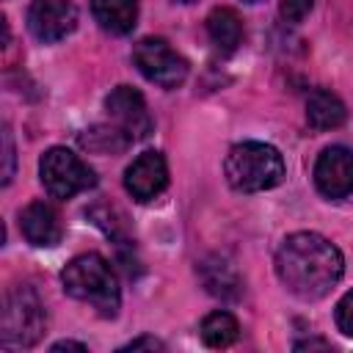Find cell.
Wrapping results in <instances>:
<instances>
[{"instance_id":"6da1fadb","label":"cell","mask_w":353,"mask_h":353,"mask_svg":"<svg viewBox=\"0 0 353 353\" xmlns=\"http://www.w3.org/2000/svg\"><path fill=\"white\" fill-rule=\"evenodd\" d=\"M342 273V251L317 232H292L276 251V276L301 301L325 298L339 284Z\"/></svg>"},{"instance_id":"7a4b0ae2","label":"cell","mask_w":353,"mask_h":353,"mask_svg":"<svg viewBox=\"0 0 353 353\" xmlns=\"http://www.w3.org/2000/svg\"><path fill=\"white\" fill-rule=\"evenodd\" d=\"M61 284L69 298L94 306L102 317H116V312L121 306L119 279H116L110 262L97 251L74 256L61 270Z\"/></svg>"},{"instance_id":"3957f363","label":"cell","mask_w":353,"mask_h":353,"mask_svg":"<svg viewBox=\"0 0 353 353\" xmlns=\"http://www.w3.org/2000/svg\"><path fill=\"white\" fill-rule=\"evenodd\" d=\"M223 174L237 193L270 190L284 179V157L270 143L243 141L229 149L223 160Z\"/></svg>"},{"instance_id":"277c9868","label":"cell","mask_w":353,"mask_h":353,"mask_svg":"<svg viewBox=\"0 0 353 353\" xmlns=\"http://www.w3.org/2000/svg\"><path fill=\"white\" fill-rule=\"evenodd\" d=\"M44 328H47V312L36 290L28 284L14 287L3 303V328H0L3 350L33 347L44 336Z\"/></svg>"},{"instance_id":"5b68a950","label":"cell","mask_w":353,"mask_h":353,"mask_svg":"<svg viewBox=\"0 0 353 353\" xmlns=\"http://www.w3.org/2000/svg\"><path fill=\"white\" fill-rule=\"evenodd\" d=\"M39 176L44 190L52 199H72L97 185V176L88 163H83L74 152L63 146H52L39 160Z\"/></svg>"},{"instance_id":"8992f818","label":"cell","mask_w":353,"mask_h":353,"mask_svg":"<svg viewBox=\"0 0 353 353\" xmlns=\"http://www.w3.org/2000/svg\"><path fill=\"white\" fill-rule=\"evenodd\" d=\"M132 61L138 72L160 88H176L188 77V61L165 39H157V36L141 39L132 47Z\"/></svg>"},{"instance_id":"52a82bcc","label":"cell","mask_w":353,"mask_h":353,"mask_svg":"<svg viewBox=\"0 0 353 353\" xmlns=\"http://www.w3.org/2000/svg\"><path fill=\"white\" fill-rule=\"evenodd\" d=\"M105 110L113 119L116 130L124 132L130 141H141L152 132V116L146 110V99L132 85H116L105 99Z\"/></svg>"},{"instance_id":"ba28073f","label":"cell","mask_w":353,"mask_h":353,"mask_svg":"<svg viewBox=\"0 0 353 353\" xmlns=\"http://www.w3.org/2000/svg\"><path fill=\"white\" fill-rule=\"evenodd\" d=\"M77 28V6L72 0H33L28 8V30L44 41L55 44Z\"/></svg>"},{"instance_id":"9c48e42d","label":"cell","mask_w":353,"mask_h":353,"mask_svg":"<svg viewBox=\"0 0 353 353\" xmlns=\"http://www.w3.org/2000/svg\"><path fill=\"white\" fill-rule=\"evenodd\" d=\"M314 185L331 201L350 196L353 193V149L347 146L323 149L314 163Z\"/></svg>"},{"instance_id":"30bf717a","label":"cell","mask_w":353,"mask_h":353,"mask_svg":"<svg viewBox=\"0 0 353 353\" xmlns=\"http://www.w3.org/2000/svg\"><path fill=\"white\" fill-rule=\"evenodd\" d=\"M165 185H168V163L154 149L138 154L124 171V188L135 201H152L165 190Z\"/></svg>"},{"instance_id":"8fae6325","label":"cell","mask_w":353,"mask_h":353,"mask_svg":"<svg viewBox=\"0 0 353 353\" xmlns=\"http://www.w3.org/2000/svg\"><path fill=\"white\" fill-rule=\"evenodd\" d=\"M19 232H22V237L30 245H36V248H52L63 237V223H61V215H58V210L52 204H47V201H30L19 212Z\"/></svg>"},{"instance_id":"7c38bea8","label":"cell","mask_w":353,"mask_h":353,"mask_svg":"<svg viewBox=\"0 0 353 353\" xmlns=\"http://www.w3.org/2000/svg\"><path fill=\"white\" fill-rule=\"evenodd\" d=\"M204 290L221 301H237L240 292H243V279L234 268V262L223 254H210L199 262L196 268Z\"/></svg>"},{"instance_id":"4fadbf2b","label":"cell","mask_w":353,"mask_h":353,"mask_svg":"<svg viewBox=\"0 0 353 353\" xmlns=\"http://www.w3.org/2000/svg\"><path fill=\"white\" fill-rule=\"evenodd\" d=\"M345 119H347V108L336 94H331L325 88H314L309 94V99H306V121H309V127L314 132L336 130V127L345 124Z\"/></svg>"},{"instance_id":"5bb4252c","label":"cell","mask_w":353,"mask_h":353,"mask_svg":"<svg viewBox=\"0 0 353 353\" xmlns=\"http://www.w3.org/2000/svg\"><path fill=\"white\" fill-rule=\"evenodd\" d=\"M91 14L102 30L124 36L138 22V0H91Z\"/></svg>"},{"instance_id":"9a60e30c","label":"cell","mask_w":353,"mask_h":353,"mask_svg":"<svg viewBox=\"0 0 353 353\" xmlns=\"http://www.w3.org/2000/svg\"><path fill=\"white\" fill-rule=\"evenodd\" d=\"M207 33H210L212 44L221 52H234L237 44H240V39H243V22H240V17H237L234 8L218 6L207 17Z\"/></svg>"},{"instance_id":"2e32d148","label":"cell","mask_w":353,"mask_h":353,"mask_svg":"<svg viewBox=\"0 0 353 353\" xmlns=\"http://www.w3.org/2000/svg\"><path fill=\"white\" fill-rule=\"evenodd\" d=\"M201 339L207 347H229L237 334H240V325L234 320V314L229 312H212L201 320V328H199Z\"/></svg>"},{"instance_id":"e0dca14e","label":"cell","mask_w":353,"mask_h":353,"mask_svg":"<svg viewBox=\"0 0 353 353\" xmlns=\"http://www.w3.org/2000/svg\"><path fill=\"white\" fill-rule=\"evenodd\" d=\"M83 146L94 149V152H121L130 138L124 132H119L116 127H94V130H85V135L80 138Z\"/></svg>"},{"instance_id":"ac0fdd59","label":"cell","mask_w":353,"mask_h":353,"mask_svg":"<svg viewBox=\"0 0 353 353\" xmlns=\"http://www.w3.org/2000/svg\"><path fill=\"white\" fill-rule=\"evenodd\" d=\"M334 320H336V328L345 334V336H353V290H347L336 309H334Z\"/></svg>"},{"instance_id":"d6986e66","label":"cell","mask_w":353,"mask_h":353,"mask_svg":"<svg viewBox=\"0 0 353 353\" xmlns=\"http://www.w3.org/2000/svg\"><path fill=\"white\" fill-rule=\"evenodd\" d=\"M312 6H314V0H281L279 11L287 22H303L306 14L312 11Z\"/></svg>"},{"instance_id":"ffe728a7","label":"cell","mask_w":353,"mask_h":353,"mask_svg":"<svg viewBox=\"0 0 353 353\" xmlns=\"http://www.w3.org/2000/svg\"><path fill=\"white\" fill-rule=\"evenodd\" d=\"M3 160H6V168H3V185H8L11 182V176H14V138H11V130L8 127H3Z\"/></svg>"},{"instance_id":"44dd1931","label":"cell","mask_w":353,"mask_h":353,"mask_svg":"<svg viewBox=\"0 0 353 353\" xmlns=\"http://www.w3.org/2000/svg\"><path fill=\"white\" fill-rule=\"evenodd\" d=\"M121 350H165V345L160 339H154V336H138V339L127 342Z\"/></svg>"},{"instance_id":"7402d4cb","label":"cell","mask_w":353,"mask_h":353,"mask_svg":"<svg viewBox=\"0 0 353 353\" xmlns=\"http://www.w3.org/2000/svg\"><path fill=\"white\" fill-rule=\"evenodd\" d=\"M52 353H61V350H80V353H85L88 347L83 345V342H72V339H61V342H55L52 347H50Z\"/></svg>"},{"instance_id":"603a6c76","label":"cell","mask_w":353,"mask_h":353,"mask_svg":"<svg viewBox=\"0 0 353 353\" xmlns=\"http://www.w3.org/2000/svg\"><path fill=\"white\" fill-rule=\"evenodd\" d=\"M292 347H295V350H306V347H309V350H312V347H323V350H328L331 342H325V339H301V342H295Z\"/></svg>"},{"instance_id":"cb8c5ba5","label":"cell","mask_w":353,"mask_h":353,"mask_svg":"<svg viewBox=\"0 0 353 353\" xmlns=\"http://www.w3.org/2000/svg\"><path fill=\"white\" fill-rule=\"evenodd\" d=\"M243 3H259V0H243Z\"/></svg>"},{"instance_id":"d4e9b609","label":"cell","mask_w":353,"mask_h":353,"mask_svg":"<svg viewBox=\"0 0 353 353\" xmlns=\"http://www.w3.org/2000/svg\"><path fill=\"white\" fill-rule=\"evenodd\" d=\"M179 3H193V0H179Z\"/></svg>"}]
</instances>
